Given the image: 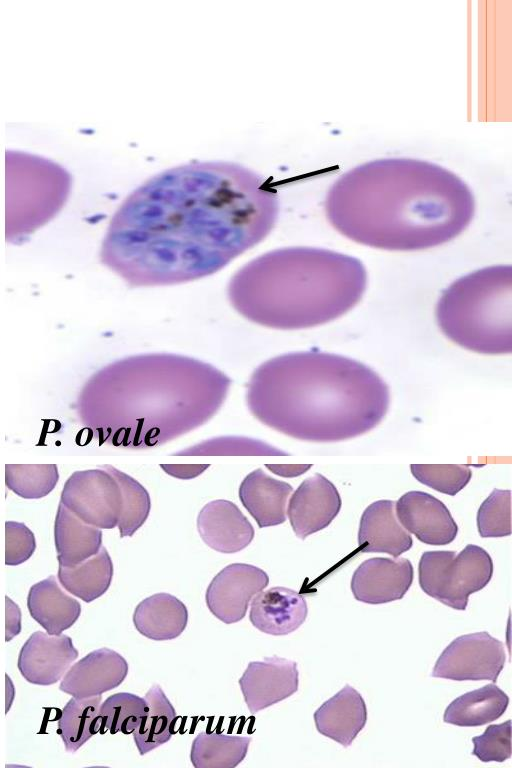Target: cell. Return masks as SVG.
<instances>
[{
    "label": "cell",
    "mask_w": 512,
    "mask_h": 768,
    "mask_svg": "<svg viewBox=\"0 0 512 768\" xmlns=\"http://www.w3.org/2000/svg\"><path fill=\"white\" fill-rule=\"evenodd\" d=\"M144 698L147 702L146 714L132 733L140 755L167 743L177 721L176 710L160 685H152Z\"/></svg>",
    "instance_id": "obj_28"
},
{
    "label": "cell",
    "mask_w": 512,
    "mask_h": 768,
    "mask_svg": "<svg viewBox=\"0 0 512 768\" xmlns=\"http://www.w3.org/2000/svg\"><path fill=\"white\" fill-rule=\"evenodd\" d=\"M389 389L368 366L345 356L305 351L257 368L248 388L251 409L295 438L335 442L375 428L389 407Z\"/></svg>",
    "instance_id": "obj_3"
},
{
    "label": "cell",
    "mask_w": 512,
    "mask_h": 768,
    "mask_svg": "<svg viewBox=\"0 0 512 768\" xmlns=\"http://www.w3.org/2000/svg\"><path fill=\"white\" fill-rule=\"evenodd\" d=\"M362 262L339 252L290 247L267 252L230 279L228 298L243 317L281 330L310 328L348 312L362 298Z\"/></svg>",
    "instance_id": "obj_4"
},
{
    "label": "cell",
    "mask_w": 512,
    "mask_h": 768,
    "mask_svg": "<svg viewBox=\"0 0 512 768\" xmlns=\"http://www.w3.org/2000/svg\"><path fill=\"white\" fill-rule=\"evenodd\" d=\"M128 663L118 652L100 648L88 653L66 672L59 689L77 698L102 695L123 683Z\"/></svg>",
    "instance_id": "obj_17"
},
{
    "label": "cell",
    "mask_w": 512,
    "mask_h": 768,
    "mask_svg": "<svg viewBox=\"0 0 512 768\" xmlns=\"http://www.w3.org/2000/svg\"><path fill=\"white\" fill-rule=\"evenodd\" d=\"M251 737L202 731L192 741L190 760L196 768H234L246 757Z\"/></svg>",
    "instance_id": "obj_29"
},
{
    "label": "cell",
    "mask_w": 512,
    "mask_h": 768,
    "mask_svg": "<svg viewBox=\"0 0 512 768\" xmlns=\"http://www.w3.org/2000/svg\"><path fill=\"white\" fill-rule=\"evenodd\" d=\"M147 711L145 698L129 692H119L109 696L100 705L101 734L109 731L131 734L137 728Z\"/></svg>",
    "instance_id": "obj_33"
},
{
    "label": "cell",
    "mask_w": 512,
    "mask_h": 768,
    "mask_svg": "<svg viewBox=\"0 0 512 768\" xmlns=\"http://www.w3.org/2000/svg\"><path fill=\"white\" fill-rule=\"evenodd\" d=\"M403 527L429 545H446L457 536L458 526L445 504L429 493L409 491L395 502Z\"/></svg>",
    "instance_id": "obj_16"
},
{
    "label": "cell",
    "mask_w": 512,
    "mask_h": 768,
    "mask_svg": "<svg viewBox=\"0 0 512 768\" xmlns=\"http://www.w3.org/2000/svg\"><path fill=\"white\" fill-rule=\"evenodd\" d=\"M307 602L303 595L287 587H272L252 599L251 624L259 631L281 636L297 630L306 620Z\"/></svg>",
    "instance_id": "obj_19"
},
{
    "label": "cell",
    "mask_w": 512,
    "mask_h": 768,
    "mask_svg": "<svg viewBox=\"0 0 512 768\" xmlns=\"http://www.w3.org/2000/svg\"><path fill=\"white\" fill-rule=\"evenodd\" d=\"M506 660L503 643L482 631L455 638L437 659L431 676L455 681L496 682Z\"/></svg>",
    "instance_id": "obj_10"
},
{
    "label": "cell",
    "mask_w": 512,
    "mask_h": 768,
    "mask_svg": "<svg viewBox=\"0 0 512 768\" xmlns=\"http://www.w3.org/2000/svg\"><path fill=\"white\" fill-rule=\"evenodd\" d=\"M54 542L59 566L74 567L98 553L102 547V531L86 524L59 503Z\"/></svg>",
    "instance_id": "obj_25"
},
{
    "label": "cell",
    "mask_w": 512,
    "mask_h": 768,
    "mask_svg": "<svg viewBox=\"0 0 512 768\" xmlns=\"http://www.w3.org/2000/svg\"><path fill=\"white\" fill-rule=\"evenodd\" d=\"M60 503L88 525L113 529L122 512V492L115 477L101 467L75 471L64 484Z\"/></svg>",
    "instance_id": "obj_9"
},
{
    "label": "cell",
    "mask_w": 512,
    "mask_h": 768,
    "mask_svg": "<svg viewBox=\"0 0 512 768\" xmlns=\"http://www.w3.org/2000/svg\"><path fill=\"white\" fill-rule=\"evenodd\" d=\"M269 583L268 574L247 563H232L218 572L208 585L205 602L209 611L225 624L241 621L250 601Z\"/></svg>",
    "instance_id": "obj_11"
},
{
    "label": "cell",
    "mask_w": 512,
    "mask_h": 768,
    "mask_svg": "<svg viewBox=\"0 0 512 768\" xmlns=\"http://www.w3.org/2000/svg\"><path fill=\"white\" fill-rule=\"evenodd\" d=\"M101 701V695L72 697L63 707L58 719L57 733L67 752L75 753L99 732Z\"/></svg>",
    "instance_id": "obj_30"
},
{
    "label": "cell",
    "mask_w": 512,
    "mask_h": 768,
    "mask_svg": "<svg viewBox=\"0 0 512 768\" xmlns=\"http://www.w3.org/2000/svg\"><path fill=\"white\" fill-rule=\"evenodd\" d=\"M59 472L56 464H6L5 485L24 499H40L56 486Z\"/></svg>",
    "instance_id": "obj_32"
},
{
    "label": "cell",
    "mask_w": 512,
    "mask_h": 768,
    "mask_svg": "<svg viewBox=\"0 0 512 768\" xmlns=\"http://www.w3.org/2000/svg\"><path fill=\"white\" fill-rule=\"evenodd\" d=\"M509 704V697L495 684H487L453 700L444 712L445 723L476 727L501 717Z\"/></svg>",
    "instance_id": "obj_26"
},
{
    "label": "cell",
    "mask_w": 512,
    "mask_h": 768,
    "mask_svg": "<svg viewBox=\"0 0 512 768\" xmlns=\"http://www.w3.org/2000/svg\"><path fill=\"white\" fill-rule=\"evenodd\" d=\"M267 469L282 477H296L304 474L312 464H266Z\"/></svg>",
    "instance_id": "obj_40"
},
{
    "label": "cell",
    "mask_w": 512,
    "mask_h": 768,
    "mask_svg": "<svg viewBox=\"0 0 512 768\" xmlns=\"http://www.w3.org/2000/svg\"><path fill=\"white\" fill-rule=\"evenodd\" d=\"M27 608L31 617L49 635H60L72 627L81 614V605L61 590L54 575L29 589Z\"/></svg>",
    "instance_id": "obj_23"
},
{
    "label": "cell",
    "mask_w": 512,
    "mask_h": 768,
    "mask_svg": "<svg viewBox=\"0 0 512 768\" xmlns=\"http://www.w3.org/2000/svg\"><path fill=\"white\" fill-rule=\"evenodd\" d=\"M203 542L213 550L233 554L246 548L254 538V528L233 502L225 499L205 504L197 517Z\"/></svg>",
    "instance_id": "obj_18"
},
{
    "label": "cell",
    "mask_w": 512,
    "mask_h": 768,
    "mask_svg": "<svg viewBox=\"0 0 512 768\" xmlns=\"http://www.w3.org/2000/svg\"><path fill=\"white\" fill-rule=\"evenodd\" d=\"M414 570L406 558L375 557L365 560L355 570L351 590L356 600L383 604L401 599L409 590Z\"/></svg>",
    "instance_id": "obj_15"
},
{
    "label": "cell",
    "mask_w": 512,
    "mask_h": 768,
    "mask_svg": "<svg viewBox=\"0 0 512 768\" xmlns=\"http://www.w3.org/2000/svg\"><path fill=\"white\" fill-rule=\"evenodd\" d=\"M278 212L276 192L243 165H179L124 200L103 239L101 262L134 287L198 280L262 242Z\"/></svg>",
    "instance_id": "obj_1"
},
{
    "label": "cell",
    "mask_w": 512,
    "mask_h": 768,
    "mask_svg": "<svg viewBox=\"0 0 512 768\" xmlns=\"http://www.w3.org/2000/svg\"><path fill=\"white\" fill-rule=\"evenodd\" d=\"M472 742V754L482 762H504L511 757V721L489 725Z\"/></svg>",
    "instance_id": "obj_36"
},
{
    "label": "cell",
    "mask_w": 512,
    "mask_h": 768,
    "mask_svg": "<svg viewBox=\"0 0 512 768\" xmlns=\"http://www.w3.org/2000/svg\"><path fill=\"white\" fill-rule=\"evenodd\" d=\"M410 469L420 483L450 496L461 491L472 476L467 465L412 464Z\"/></svg>",
    "instance_id": "obj_35"
},
{
    "label": "cell",
    "mask_w": 512,
    "mask_h": 768,
    "mask_svg": "<svg viewBox=\"0 0 512 768\" xmlns=\"http://www.w3.org/2000/svg\"><path fill=\"white\" fill-rule=\"evenodd\" d=\"M71 177L58 164L26 153L6 152V240L22 243L52 219L69 195Z\"/></svg>",
    "instance_id": "obj_7"
},
{
    "label": "cell",
    "mask_w": 512,
    "mask_h": 768,
    "mask_svg": "<svg viewBox=\"0 0 512 768\" xmlns=\"http://www.w3.org/2000/svg\"><path fill=\"white\" fill-rule=\"evenodd\" d=\"M186 605L169 593H156L142 600L133 613V624L144 637L167 641L179 637L188 624Z\"/></svg>",
    "instance_id": "obj_24"
},
{
    "label": "cell",
    "mask_w": 512,
    "mask_h": 768,
    "mask_svg": "<svg viewBox=\"0 0 512 768\" xmlns=\"http://www.w3.org/2000/svg\"><path fill=\"white\" fill-rule=\"evenodd\" d=\"M342 505L335 485L316 473L306 478L290 497L286 514L295 535L305 539L326 528Z\"/></svg>",
    "instance_id": "obj_13"
},
{
    "label": "cell",
    "mask_w": 512,
    "mask_h": 768,
    "mask_svg": "<svg viewBox=\"0 0 512 768\" xmlns=\"http://www.w3.org/2000/svg\"><path fill=\"white\" fill-rule=\"evenodd\" d=\"M441 331L483 354L512 351V267H485L454 281L436 306Z\"/></svg>",
    "instance_id": "obj_6"
},
{
    "label": "cell",
    "mask_w": 512,
    "mask_h": 768,
    "mask_svg": "<svg viewBox=\"0 0 512 768\" xmlns=\"http://www.w3.org/2000/svg\"><path fill=\"white\" fill-rule=\"evenodd\" d=\"M238 683L249 712L256 714L298 690L297 663L278 656L251 661Z\"/></svg>",
    "instance_id": "obj_12"
},
{
    "label": "cell",
    "mask_w": 512,
    "mask_h": 768,
    "mask_svg": "<svg viewBox=\"0 0 512 768\" xmlns=\"http://www.w3.org/2000/svg\"><path fill=\"white\" fill-rule=\"evenodd\" d=\"M110 472L121 488L122 512L117 524L120 537H131L149 516L151 500L148 491L136 479L112 465H101Z\"/></svg>",
    "instance_id": "obj_31"
},
{
    "label": "cell",
    "mask_w": 512,
    "mask_h": 768,
    "mask_svg": "<svg viewBox=\"0 0 512 768\" xmlns=\"http://www.w3.org/2000/svg\"><path fill=\"white\" fill-rule=\"evenodd\" d=\"M168 475L178 479H192L202 474L210 464H160Z\"/></svg>",
    "instance_id": "obj_38"
},
{
    "label": "cell",
    "mask_w": 512,
    "mask_h": 768,
    "mask_svg": "<svg viewBox=\"0 0 512 768\" xmlns=\"http://www.w3.org/2000/svg\"><path fill=\"white\" fill-rule=\"evenodd\" d=\"M78 655L68 635L35 631L23 644L17 666L27 682L48 686L62 678Z\"/></svg>",
    "instance_id": "obj_14"
},
{
    "label": "cell",
    "mask_w": 512,
    "mask_h": 768,
    "mask_svg": "<svg viewBox=\"0 0 512 768\" xmlns=\"http://www.w3.org/2000/svg\"><path fill=\"white\" fill-rule=\"evenodd\" d=\"M481 537H504L511 534V491L494 489L477 513Z\"/></svg>",
    "instance_id": "obj_34"
},
{
    "label": "cell",
    "mask_w": 512,
    "mask_h": 768,
    "mask_svg": "<svg viewBox=\"0 0 512 768\" xmlns=\"http://www.w3.org/2000/svg\"><path fill=\"white\" fill-rule=\"evenodd\" d=\"M358 544L362 553H387L393 557L412 547L411 535L396 517L394 501L378 500L364 510L359 524Z\"/></svg>",
    "instance_id": "obj_20"
},
{
    "label": "cell",
    "mask_w": 512,
    "mask_h": 768,
    "mask_svg": "<svg viewBox=\"0 0 512 768\" xmlns=\"http://www.w3.org/2000/svg\"><path fill=\"white\" fill-rule=\"evenodd\" d=\"M229 379L210 364L170 353L115 361L86 384L85 409L111 417L199 419L224 400Z\"/></svg>",
    "instance_id": "obj_5"
},
{
    "label": "cell",
    "mask_w": 512,
    "mask_h": 768,
    "mask_svg": "<svg viewBox=\"0 0 512 768\" xmlns=\"http://www.w3.org/2000/svg\"><path fill=\"white\" fill-rule=\"evenodd\" d=\"M314 721L319 733L348 747L366 724L365 701L347 684L315 711Z\"/></svg>",
    "instance_id": "obj_21"
},
{
    "label": "cell",
    "mask_w": 512,
    "mask_h": 768,
    "mask_svg": "<svg viewBox=\"0 0 512 768\" xmlns=\"http://www.w3.org/2000/svg\"><path fill=\"white\" fill-rule=\"evenodd\" d=\"M325 211L331 225L354 242L414 251L461 234L475 201L467 184L438 164L384 158L341 175L328 190Z\"/></svg>",
    "instance_id": "obj_2"
},
{
    "label": "cell",
    "mask_w": 512,
    "mask_h": 768,
    "mask_svg": "<svg viewBox=\"0 0 512 768\" xmlns=\"http://www.w3.org/2000/svg\"><path fill=\"white\" fill-rule=\"evenodd\" d=\"M36 549L34 533L21 522H5V564L16 566L26 562Z\"/></svg>",
    "instance_id": "obj_37"
},
{
    "label": "cell",
    "mask_w": 512,
    "mask_h": 768,
    "mask_svg": "<svg viewBox=\"0 0 512 768\" xmlns=\"http://www.w3.org/2000/svg\"><path fill=\"white\" fill-rule=\"evenodd\" d=\"M113 573L112 559L101 547L97 554L74 567L59 566L57 577L69 593L90 603L107 592Z\"/></svg>",
    "instance_id": "obj_27"
},
{
    "label": "cell",
    "mask_w": 512,
    "mask_h": 768,
    "mask_svg": "<svg viewBox=\"0 0 512 768\" xmlns=\"http://www.w3.org/2000/svg\"><path fill=\"white\" fill-rule=\"evenodd\" d=\"M421 589L439 602L465 610L471 594L483 589L493 575V562L486 550L469 544L454 551H427L419 561Z\"/></svg>",
    "instance_id": "obj_8"
},
{
    "label": "cell",
    "mask_w": 512,
    "mask_h": 768,
    "mask_svg": "<svg viewBox=\"0 0 512 768\" xmlns=\"http://www.w3.org/2000/svg\"><path fill=\"white\" fill-rule=\"evenodd\" d=\"M293 487L257 468L239 486V499L260 528L286 521V506Z\"/></svg>",
    "instance_id": "obj_22"
},
{
    "label": "cell",
    "mask_w": 512,
    "mask_h": 768,
    "mask_svg": "<svg viewBox=\"0 0 512 768\" xmlns=\"http://www.w3.org/2000/svg\"><path fill=\"white\" fill-rule=\"evenodd\" d=\"M6 599V635L5 641L9 642L21 630V613L17 604L7 596Z\"/></svg>",
    "instance_id": "obj_39"
}]
</instances>
